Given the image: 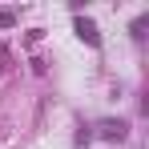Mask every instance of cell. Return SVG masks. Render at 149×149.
Wrapping results in <instances>:
<instances>
[{"label": "cell", "mask_w": 149, "mask_h": 149, "mask_svg": "<svg viewBox=\"0 0 149 149\" xmlns=\"http://www.w3.org/2000/svg\"><path fill=\"white\" fill-rule=\"evenodd\" d=\"M97 137H105V141H125V137H129V125L125 121H101Z\"/></svg>", "instance_id": "cell-1"}, {"label": "cell", "mask_w": 149, "mask_h": 149, "mask_svg": "<svg viewBox=\"0 0 149 149\" xmlns=\"http://www.w3.org/2000/svg\"><path fill=\"white\" fill-rule=\"evenodd\" d=\"M77 36H81L85 45H93V49L101 45V32H97V24H93L89 16H77Z\"/></svg>", "instance_id": "cell-2"}, {"label": "cell", "mask_w": 149, "mask_h": 149, "mask_svg": "<svg viewBox=\"0 0 149 149\" xmlns=\"http://www.w3.org/2000/svg\"><path fill=\"white\" fill-rule=\"evenodd\" d=\"M16 24V12L12 8H0V28H12Z\"/></svg>", "instance_id": "cell-3"}]
</instances>
